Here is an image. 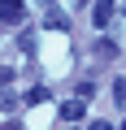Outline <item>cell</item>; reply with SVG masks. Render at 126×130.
I'll return each mask as SVG.
<instances>
[{
	"instance_id": "obj_6",
	"label": "cell",
	"mask_w": 126,
	"mask_h": 130,
	"mask_svg": "<svg viewBox=\"0 0 126 130\" xmlns=\"http://www.w3.org/2000/svg\"><path fill=\"white\" fill-rule=\"evenodd\" d=\"M113 100L126 108V78H117V83H113Z\"/></svg>"
},
{
	"instance_id": "obj_10",
	"label": "cell",
	"mask_w": 126,
	"mask_h": 130,
	"mask_svg": "<svg viewBox=\"0 0 126 130\" xmlns=\"http://www.w3.org/2000/svg\"><path fill=\"white\" fill-rule=\"evenodd\" d=\"M44 5H52V0H44Z\"/></svg>"
},
{
	"instance_id": "obj_1",
	"label": "cell",
	"mask_w": 126,
	"mask_h": 130,
	"mask_svg": "<svg viewBox=\"0 0 126 130\" xmlns=\"http://www.w3.org/2000/svg\"><path fill=\"white\" fill-rule=\"evenodd\" d=\"M113 13H117V5L113 0H91V22L104 30V26H113Z\"/></svg>"
},
{
	"instance_id": "obj_4",
	"label": "cell",
	"mask_w": 126,
	"mask_h": 130,
	"mask_svg": "<svg viewBox=\"0 0 126 130\" xmlns=\"http://www.w3.org/2000/svg\"><path fill=\"white\" fill-rule=\"evenodd\" d=\"M65 26H70V18L61 13V9H52V13L44 18V30H65Z\"/></svg>"
},
{
	"instance_id": "obj_11",
	"label": "cell",
	"mask_w": 126,
	"mask_h": 130,
	"mask_svg": "<svg viewBox=\"0 0 126 130\" xmlns=\"http://www.w3.org/2000/svg\"><path fill=\"white\" fill-rule=\"evenodd\" d=\"M122 130H126V121H122Z\"/></svg>"
},
{
	"instance_id": "obj_5",
	"label": "cell",
	"mask_w": 126,
	"mask_h": 130,
	"mask_svg": "<svg viewBox=\"0 0 126 130\" xmlns=\"http://www.w3.org/2000/svg\"><path fill=\"white\" fill-rule=\"evenodd\" d=\"M113 56H117V43L113 39H100L96 43V61H113Z\"/></svg>"
},
{
	"instance_id": "obj_8",
	"label": "cell",
	"mask_w": 126,
	"mask_h": 130,
	"mask_svg": "<svg viewBox=\"0 0 126 130\" xmlns=\"http://www.w3.org/2000/svg\"><path fill=\"white\" fill-rule=\"evenodd\" d=\"M13 83V70H5V65H0V87H9Z\"/></svg>"
},
{
	"instance_id": "obj_9",
	"label": "cell",
	"mask_w": 126,
	"mask_h": 130,
	"mask_svg": "<svg viewBox=\"0 0 126 130\" xmlns=\"http://www.w3.org/2000/svg\"><path fill=\"white\" fill-rule=\"evenodd\" d=\"M87 130H113V126H109V121H91Z\"/></svg>"
},
{
	"instance_id": "obj_7",
	"label": "cell",
	"mask_w": 126,
	"mask_h": 130,
	"mask_svg": "<svg viewBox=\"0 0 126 130\" xmlns=\"http://www.w3.org/2000/svg\"><path fill=\"white\" fill-rule=\"evenodd\" d=\"M18 104V95H9V91H0V108H13Z\"/></svg>"
},
{
	"instance_id": "obj_3",
	"label": "cell",
	"mask_w": 126,
	"mask_h": 130,
	"mask_svg": "<svg viewBox=\"0 0 126 130\" xmlns=\"http://www.w3.org/2000/svg\"><path fill=\"white\" fill-rule=\"evenodd\" d=\"M83 113H87V100H83V95H78V100H65V104H61V117H65V121H78Z\"/></svg>"
},
{
	"instance_id": "obj_2",
	"label": "cell",
	"mask_w": 126,
	"mask_h": 130,
	"mask_svg": "<svg viewBox=\"0 0 126 130\" xmlns=\"http://www.w3.org/2000/svg\"><path fill=\"white\" fill-rule=\"evenodd\" d=\"M18 18H26L22 0H0V22H18Z\"/></svg>"
}]
</instances>
